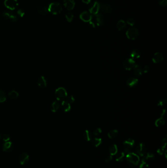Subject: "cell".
I'll list each match as a JSON object with an SVG mask.
<instances>
[{"label":"cell","mask_w":167,"mask_h":168,"mask_svg":"<svg viewBox=\"0 0 167 168\" xmlns=\"http://www.w3.org/2000/svg\"><path fill=\"white\" fill-rule=\"evenodd\" d=\"M126 159L128 164L132 167L137 166L140 161L139 156L137 154L131 152L126 154Z\"/></svg>","instance_id":"6da1fadb"},{"label":"cell","mask_w":167,"mask_h":168,"mask_svg":"<svg viewBox=\"0 0 167 168\" xmlns=\"http://www.w3.org/2000/svg\"><path fill=\"white\" fill-rule=\"evenodd\" d=\"M62 8L60 4L58 2H52L48 6L49 12L54 15L59 14L62 11Z\"/></svg>","instance_id":"7a4b0ae2"},{"label":"cell","mask_w":167,"mask_h":168,"mask_svg":"<svg viewBox=\"0 0 167 168\" xmlns=\"http://www.w3.org/2000/svg\"><path fill=\"white\" fill-rule=\"evenodd\" d=\"M124 146V154H128L131 152V149L134 147L135 144L134 140L131 138H128L124 140L123 142Z\"/></svg>","instance_id":"3957f363"},{"label":"cell","mask_w":167,"mask_h":168,"mask_svg":"<svg viewBox=\"0 0 167 168\" xmlns=\"http://www.w3.org/2000/svg\"><path fill=\"white\" fill-rule=\"evenodd\" d=\"M139 35V32L136 28H129L126 32V36L127 38L131 40H135L138 37Z\"/></svg>","instance_id":"277c9868"},{"label":"cell","mask_w":167,"mask_h":168,"mask_svg":"<svg viewBox=\"0 0 167 168\" xmlns=\"http://www.w3.org/2000/svg\"><path fill=\"white\" fill-rule=\"evenodd\" d=\"M55 95L57 100H63L67 98V92L65 88L63 87H59L56 90Z\"/></svg>","instance_id":"5b68a950"},{"label":"cell","mask_w":167,"mask_h":168,"mask_svg":"<svg viewBox=\"0 0 167 168\" xmlns=\"http://www.w3.org/2000/svg\"><path fill=\"white\" fill-rule=\"evenodd\" d=\"M136 152L137 154L139 156L143 157L147 152V148L145 144L143 142L139 144L137 146Z\"/></svg>","instance_id":"8992f818"},{"label":"cell","mask_w":167,"mask_h":168,"mask_svg":"<svg viewBox=\"0 0 167 168\" xmlns=\"http://www.w3.org/2000/svg\"><path fill=\"white\" fill-rule=\"evenodd\" d=\"M136 62L135 60L131 58H129L125 60L123 63V67L125 70H131L133 68Z\"/></svg>","instance_id":"52a82bcc"},{"label":"cell","mask_w":167,"mask_h":168,"mask_svg":"<svg viewBox=\"0 0 167 168\" xmlns=\"http://www.w3.org/2000/svg\"><path fill=\"white\" fill-rule=\"evenodd\" d=\"M5 6L10 10H14L18 6V2L17 0H5Z\"/></svg>","instance_id":"ba28073f"},{"label":"cell","mask_w":167,"mask_h":168,"mask_svg":"<svg viewBox=\"0 0 167 168\" xmlns=\"http://www.w3.org/2000/svg\"><path fill=\"white\" fill-rule=\"evenodd\" d=\"M101 5L97 1L95 2L93 4L90 8L89 10V13L93 15L98 14L99 10L101 8Z\"/></svg>","instance_id":"9c48e42d"},{"label":"cell","mask_w":167,"mask_h":168,"mask_svg":"<svg viewBox=\"0 0 167 168\" xmlns=\"http://www.w3.org/2000/svg\"><path fill=\"white\" fill-rule=\"evenodd\" d=\"M2 16L5 19H9L12 22H16L17 20V17L12 12L10 11H6L3 12Z\"/></svg>","instance_id":"30bf717a"},{"label":"cell","mask_w":167,"mask_h":168,"mask_svg":"<svg viewBox=\"0 0 167 168\" xmlns=\"http://www.w3.org/2000/svg\"><path fill=\"white\" fill-rule=\"evenodd\" d=\"M165 112H166V110L165 109L163 110L162 113L161 114L160 117L156 120L155 122V124L156 127H161L165 124V120L164 118V116Z\"/></svg>","instance_id":"8fae6325"},{"label":"cell","mask_w":167,"mask_h":168,"mask_svg":"<svg viewBox=\"0 0 167 168\" xmlns=\"http://www.w3.org/2000/svg\"><path fill=\"white\" fill-rule=\"evenodd\" d=\"M92 15L87 12H83L79 15L80 19L84 22H89L92 19Z\"/></svg>","instance_id":"7c38bea8"},{"label":"cell","mask_w":167,"mask_h":168,"mask_svg":"<svg viewBox=\"0 0 167 168\" xmlns=\"http://www.w3.org/2000/svg\"><path fill=\"white\" fill-rule=\"evenodd\" d=\"M164 59L162 53L160 52L155 53L152 58V62L154 64H159L163 61Z\"/></svg>","instance_id":"4fadbf2b"},{"label":"cell","mask_w":167,"mask_h":168,"mask_svg":"<svg viewBox=\"0 0 167 168\" xmlns=\"http://www.w3.org/2000/svg\"><path fill=\"white\" fill-rule=\"evenodd\" d=\"M64 6L67 10H71L75 6V2L74 0H64Z\"/></svg>","instance_id":"5bb4252c"},{"label":"cell","mask_w":167,"mask_h":168,"mask_svg":"<svg viewBox=\"0 0 167 168\" xmlns=\"http://www.w3.org/2000/svg\"><path fill=\"white\" fill-rule=\"evenodd\" d=\"M19 160L20 163L22 165H24L28 162L29 160V155L25 152L22 153L19 156Z\"/></svg>","instance_id":"9a60e30c"},{"label":"cell","mask_w":167,"mask_h":168,"mask_svg":"<svg viewBox=\"0 0 167 168\" xmlns=\"http://www.w3.org/2000/svg\"><path fill=\"white\" fill-rule=\"evenodd\" d=\"M143 159L147 162H152L155 160L156 156L153 153L148 152H147L145 155L143 157Z\"/></svg>","instance_id":"2e32d148"},{"label":"cell","mask_w":167,"mask_h":168,"mask_svg":"<svg viewBox=\"0 0 167 168\" xmlns=\"http://www.w3.org/2000/svg\"><path fill=\"white\" fill-rule=\"evenodd\" d=\"M3 150L5 152H10L13 149V145L11 142L8 141L5 142L3 144Z\"/></svg>","instance_id":"e0dca14e"},{"label":"cell","mask_w":167,"mask_h":168,"mask_svg":"<svg viewBox=\"0 0 167 168\" xmlns=\"http://www.w3.org/2000/svg\"><path fill=\"white\" fill-rule=\"evenodd\" d=\"M94 18H95V21L96 22V25L98 26H102L104 25V21L103 20V16L101 14H97L96 15H93V16Z\"/></svg>","instance_id":"ac0fdd59"},{"label":"cell","mask_w":167,"mask_h":168,"mask_svg":"<svg viewBox=\"0 0 167 168\" xmlns=\"http://www.w3.org/2000/svg\"><path fill=\"white\" fill-rule=\"evenodd\" d=\"M138 83V80L134 77H130L127 79L126 81V84L130 87L132 88L136 86Z\"/></svg>","instance_id":"d6986e66"},{"label":"cell","mask_w":167,"mask_h":168,"mask_svg":"<svg viewBox=\"0 0 167 168\" xmlns=\"http://www.w3.org/2000/svg\"><path fill=\"white\" fill-rule=\"evenodd\" d=\"M38 85L41 88H45L47 85V82L45 77L44 76H40L37 82Z\"/></svg>","instance_id":"ffe728a7"},{"label":"cell","mask_w":167,"mask_h":168,"mask_svg":"<svg viewBox=\"0 0 167 168\" xmlns=\"http://www.w3.org/2000/svg\"><path fill=\"white\" fill-rule=\"evenodd\" d=\"M62 110L65 112H69L71 110V105L66 100H64L61 103Z\"/></svg>","instance_id":"44dd1931"},{"label":"cell","mask_w":167,"mask_h":168,"mask_svg":"<svg viewBox=\"0 0 167 168\" xmlns=\"http://www.w3.org/2000/svg\"><path fill=\"white\" fill-rule=\"evenodd\" d=\"M101 8H102V10L106 14H109L112 12V8L111 6L107 3L104 4L102 6H101Z\"/></svg>","instance_id":"7402d4cb"},{"label":"cell","mask_w":167,"mask_h":168,"mask_svg":"<svg viewBox=\"0 0 167 168\" xmlns=\"http://www.w3.org/2000/svg\"><path fill=\"white\" fill-rule=\"evenodd\" d=\"M118 146L116 144H113L110 146L109 148V152L110 155L112 156L115 155L118 153Z\"/></svg>","instance_id":"603a6c76"},{"label":"cell","mask_w":167,"mask_h":168,"mask_svg":"<svg viewBox=\"0 0 167 168\" xmlns=\"http://www.w3.org/2000/svg\"><path fill=\"white\" fill-rule=\"evenodd\" d=\"M133 73L136 76H140L143 73V70L141 66L138 64H135L133 68Z\"/></svg>","instance_id":"cb8c5ba5"},{"label":"cell","mask_w":167,"mask_h":168,"mask_svg":"<svg viewBox=\"0 0 167 168\" xmlns=\"http://www.w3.org/2000/svg\"><path fill=\"white\" fill-rule=\"evenodd\" d=\"M60 108V104L58 103V102L55 101L52 103V104L51 105V110L52 112H57V111Z\"/></svg>","instance_id":"d4e9b609"},{"label":"cell","mask_w":167,"mask_h":168,"mask_svg":"<svg viewBox=\"0 0 167 168\" xmlns=\"http://www.w3.org/2000/svg\"><path fill=\"white\" fill-rule=\"evenodd\" d=\"M140 56H141L140 52L137 49H134V50H133L131 51V52L130 53V58H132L133 60L139 58L140 57Z\"/></svg>","instance_id":"484cf974"},{"label":"cell","mask_w":167,"mask_h":168,"mask_svg":"<svg viewBox=\"0 0 167 168\" xmlns=\"http://www.w3.org/2000/svg\"><path fill=\"white\" fill-rule=\"evenodd\" d=\"M116 157V161L118 162H122L125 158V154L124 152H121L117 153Z\"/></svg>","instance_id":"4316f807"},{"label":"cell","mask_w":167,"mask_h":168,"mask_svg":"<svg viewBox=\"0 0 167 168\" xmlns=\"http://www.w3.org/2000/svg\"><path fill=\"white\" fill-rule=\"evenodd\" d=\"M38 12L41 14H47L49 12L48 8L43 6H39L37 8Z\"/></svg>","instance_id":"83f0119b"},{"label":"cell","mask_w":167,"mask_h":168,"mask_svg":"<svg viewBox=\"0 0 167 168\" xmlns=\"http://www.w3.org/2000/svg\"><path fill=\"white\" fill-rule=\"evenodd\" d=\"M118 134V131L116 129H113L111 130L108 133V137L110 139H113L117 137Z\"/></svg>","instance_id":"f1b7e54d"},{"label":"cell","mask_w":167,"mask_h":168,"mask_svg":"<svg viewBox=\"0 0 167 168\" xmlns=\"http://www.w3.org/2000/svg\"><path fill=\"white\" fill-rule=\"evenodd\" d=\"M83 137L84 139L87 141H90L92 139V134L91 132L88 130H86L83 133Z\"/></svg>","instance_id":"f546056e"},{"label":"cell","mask_w":167,"mask_h":168,"mask_svg":"<svg viewBox=\"0 0 167 168\" xmlns=\"http://www.w3.org/2000/svg\"><path fill=\"white\" fill-rule=\"evenodd\" d=\"M8 96L12 99H15L18 98L19 93L15 90H12L9 92Z\"/></svg>","instance_id":"4dcf8cb0"},{"label":"cell","mask_w":167,"mask_h":168,"mask_svg":"<svg viewBox=\"0 0 167 168\" xmlns=\"http://www.w3.org/2000/svg\"><path fill=\"white\" fill-rule=\"evenodd\" d=\"M125 26H126V23L125 21L122 20H119L117 24V27L119 30H121L123 28H125Z\"/></svg>","instance_id":"1f68e13d"},{"label":"cell","mask_w":167,"mask_h":168,"mask_svg":"<svg viewBox=\"0 0 167 168\" xmlns=\"http://www.w3.org/2000/svg\"><path fill=\"white\" fill-rule=\"evenodd\" d=\"M102 142V139L100 138H95L93 140V144L95 147L99 146Z\"/></svg>","instance_id":"d6a6232c"},{"label":"cell","mask_w":167,"mask_h":168,"mask_svg":"<svg viewBox=\"0 0 167 168\" xmlns=\"http://www.w3.org/2000/svg\"><path fill=\"white\" fill-rule=\"evenodd\" d=\"M6 100V96L4 91L0 90V102L3 103Z\"/></svg>","instance_id":"836d02e7"},{"label":"cell","mask_w":167,"mask_h":168,"mask_svg":"<svg viewBox=\"0 0 167 168\" xmlns=\"http://www.w3.org/2000/svg\"><path fill=\"white\" fill-rule=\"evenodd\" d=\"M139 168H151L150 166L149 165L148 162H147L146 161H145L144 160L142 159V160L141 161L140 164V166H139Z\"/></svg>","instance_id":"e575fe53"},{"label":"cell","mask_w":167,"mask_h":168,"mask_svg":"<svg viewBox=\"0 0 167 168\" xmlns=\"http://www.w3.org/2000/svg\"><path fill=\"white\" fill-rule=\"evenodd\" d=\"M66 18L67 19V20L69 22H71L73 21V20L74 19V15L72 14V13L71 12H69L68 14H66Z\"/></svg>","instance_id":"d590c367"},{"label":"cell","mask_w":167,"mask_h":168,"mask_svg":"<svg viewBox=\"0 0 167 168\" xmlns=\"http://www.w3.org/2000/svg\"><path fill=\"white\" fill-rule=\"evenodd\" d=\"M167 101L165 99H161L158 101L157 106H163L166 104Z\"/></svg>","instance_id":"8d00e7d4"},{"label":"cell","mask_w":167,"mask_h":168,"mask_svg":"<svg viewBox=\"0 0 167 168\" xmlns=\"http://www.w3.org/2000/svg\"><path fill=\"white\" fill-rule=\"evenodd\" d=\"M167 136H166L165 138H164L161 141V148L165 150L167 144Z\"/></svg>","instance_id":"74e56055"},{"label":"cell","mask_w":167,"mask_h":168,"mask_svg":"<svg viewBox=\"0 0 167 168\" xmlns=\"http://www.w3.org/2000/svg\"><path fill=\"white\" fill-rule=\"evenodd\" d=\"M66 98H67L66 101L68 102H69L70 104H72V103H74L75 101V98L73 96H67Z\"/></svg>","instance_id":"f35d334b"},{"label":"cell","mask_w":167,"mask_h":168,"mask_svg":"<svg viewBox=\"0 0 167 168\" xmlns=\"http://www.w3.org/2000/svg\"><path fill=\"white\" fill-rule=\"evenodd\" d=\"M102 132V129L100 128H97L94 131L93 134L95 136H98L99 134H101Z\"/></svg>","instance_id":"ab89813d"},{"label":"cell","mask_w":167,"mask_h":168,"mask_svg":"<svg viewBox=\"0 0 167 168\" xmlns=\"http://www.w3.org/2000/svg\"><path fill=\"white\" fill-rule=\"evenodd\" d=\"M127 23L130 26H133L135 24V21L134 19L132 18H128V19L127 20Z\"/></svg>","instance_id":"60d3db41"},{"label":"cell","mask_w":167,"mask_h":168,"mask_svg":"<svg viewBox=\"0 0 167 168\" xmlns=\"http://www.w3.org/2000/svg\"><path fill=\"white\" fill-rule=\"evenodd\" d=\"M159 4L162 6L165 7L167 5V0H160L159 1Z\"/></svg>","instance_id":"b9f144b4"},{"label":"cell","mask_w":167,"mask_h":168,"mask_svg":"<svg viewBox=\"0 0 167 168\" xmlns=\"http://www.w3.org/2000/svg\"><path fill=\"white\" fill-rule=\"evenodd\" d=\"M2 139L3 140V141H4L5 142H8V141H9V140L10 139V137L9 135L5 134H4L3 135Z\"/></svg>","instance_id":"7bdbcfd3"},{"label":"cell","mask_w":167,"mask_h":168,"mask_svg":"<svg viewBox=\"0 0 167 168\" xmlns=\"http://www.w3.org/2000/svg\"><path fill=\"white\" fill-rule=\"evenodd\" d=\"M17 14L18 15H19L20 17H23L24 15H25V12L22 9H19L17 10Z\"/></svg>","instance_id":"ee69618b"},{"label":"cell","mask_w":167,"mask_h":168,"mask_svg":"<svg viewBox=\"0 0 167 168\" xmlns=\"http://www.w3.org/2000/svg\"><path fill=\"white\" fill-rule=\"evenodd\" d=\"M113 156L111 155H109V156H107L106 159H105V162L106 163H109L110 162H111L112 161V160L113 159Z\"/></svg>","instance_id":"f6af8a7d"},{"label":"cell","mask_w":167,"mask_h":168,"mask_svg":"<svg viewBox=\"0 0 167 168\" xmlns=\"http://www.w3.org/2000/svg\"><path fill=\"white\" fill-rule=\"evenodd\" d=\"M150 70V68L148 66H145L144 67V68L143 70V72L145 73H148Z\"/></svg>","instance_id":"bcb514c9"},{"label":"cell","mask_w":167,"mask_h":168,"mask_svg":"<svg viewBox=\"0 0 167 168\" xmlns=\"http://www.w3.org/2000/svg\"><path fill=\"white\" fill-rule=\"evenodd\" d=\"M82 2L86 4H88L91 2V0H82Z\"/></svg>","instance_id":"7dc6e473"},{"label":"cell","mask_w":167,"mask_h":168,"mask_svg":"<svg viewBox=\"0 0 167 168\" xmlns=\"http://www.w3.org/2000/svg\"><path fill=\"white\" fill-rule=\"evenodd\" d=\"M2 17H3V16H2V14H0V19H1Z\"/></svg>","instance_id":"c3c4849f"},{"label":"cell","mask_w":167,"mask_h":168,"mask_svg":"<svg viewBox=\"0 0 167 168\" xmlns=\"http://www.w3.org/2000/svg\"><path fill=\"white\" fill-rule=\"evenodd\" d=\"M1 138V135H0V138Z\"/></svg>","instance_id":"681fc988"}]
</instances>
